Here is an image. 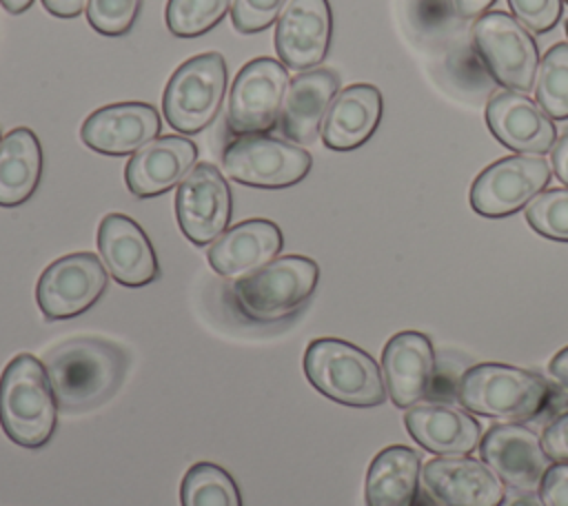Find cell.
I'll return each mask as SVG.
<instances>
[{"mask_svg": "<svg viewBox=\"0 0 568 506\" xmlns=\"http://www.w3.org/2000/svg\"><path fill=\"white\" fill-rule=\"evenodd\" d=\"M197 158V146L182 135L151 140L126 162L124 180L133 195L153 198L178 186Z\"/></svg>", "mask_w": 568, "mask_h": 506, "instance_id": "obj_21", "label": "cell"}, {"mask_svg": "<svg viewBox=\"0 0 568 506\" xmlns=\"http://www.w3.org/2000/svg\"><path fill=\"white\" fill-rule=\"evenodd\" d=\"M539 497L544 506H568V462H559L546 470Z\"/></svg>", "mask_w": 568, "mask_h": 506, "instance_id": "obj_34", "label": "cell"}, {"mask_svg": "<svg viewBox=\"0 0 568 506\" xmlns=\"http://www.w3.org/2000/svg\"><path fill=\"white\" fill-rule=\"evenodd\" d=\"M457 397L470 413L524 422L537 417L550 402V386L544 377L497 362L470 366L457 382Z\"/></svg>", "mask_w": 568, "mask_h": 506, "instance_id": "obj_3", "label": "cell"}, {"mask_svg": "<svg viewBox=\"0 0 568 506\" xmlns=\"http://www.w3.org/2000/svg\"><path fill=\"white\" fill-rule=\"evenodd\" d=\"M182 506H242L235 479L217 464H193L180 484Z\"/></svg>", "mask_w": 568, "mask_h": 506, "instance_id": "obj_27", "label": "cell"}, {"mask_svg": "<svg viewBox=\"0 0 568 506\" xmlns=\"http://www.w3.org/2000/svg\"><path fill=\"white\" fill-rule=\"evenodd\" d=\"M404 424L422 448L439 457H459L473 453L481 439L479 422L453 404H417L408 408Z\"/></svg>", "mask_w": 568, "mask_h": 506, "instance_id": "obj_23", "label": "cell"}, {"mask_svg": "<svg viewBox=\"0 0 568 506\" xmlns=\"http://www.w3.org/2000/svg\"><path fill=\"white\" fill-rule=\"evenodd\" d=\"M479 455L501 482L517 490H535L541 486L550 457L546 455L541 439L521 424H495L481 435Z\"/></svg>", "mask_w": 568, "mask_h": 506, "instance_id": "obj_13", "label": "cell"}, {"mask_svg": "<svg viewBox=\"0 0 568 506\" xmlns=\"http://www.w3.org/2000/svg\"><path fill=\"white\" fill-rule=\"evenodd\" d=\"M337 93L339 75L333 69H308L297 73L286 87L275 124L277 133L300 144H313Z\"/></svg>", "mask_w": 568, "mask_h": 506, "instance_id": "obj_17", "label": "cell"}, {"mask_svg": "<svg viewBox=\"0 0 568 506\" xmlns=\"http://www.w3.org/2000/svg\"><path fill=\"white\" fill-rule=\"evenodd\" d=\"M535 98L550 120H568V42L552 44L535 78Z\"/></svg>", "mask_w": 568, "mask_h": 506, "instance_id": "obj_28", "label": "cell"}, {"mask_svg": "<svg viewBox=\"0 0 568 506\" xmlns=\"http://www.w3.org/2000/svg\"><path fill=\"white\" fill-rule=\"evenodd\" d=\"M382 120V93L373 84H351L331 102L322 138L333 151H351L362 146Z\"/></svg>", "mask_w": 568, "mask_h": 506, "instance_id": "obj_24", "label": "cell"}, {"mask_svg": "<svg viewBox=\"0 0 568 506\" xmlns=\"http://www.w3.org/2000/svg\"><path fill=\"white\" fill-rule=\"evenodd\" d=\"M58 402L44 364L31 353L16 355L0 375V424L24 448L44 446L55 431Z\"/></svg>", "mask_w": 568, "mask_h": 506, "instance_id": "obj_2", "label": "cell"}, {"mask_svg": "<svg viewBox=\"0 0 568 506\" xmlns=\"http://www.w3.org/2000/svg\"><path fill=\"white\" fill-rule=\"evenodd\" d=\"M333 18L328 0H288L275 24V51L286 69L308 71L326 58Z\"/></svg>", "mask_w": 568, "mask_h": 506, "instance_id": "obj_14", "label": "cell"}, {"mask_svg": "<svg viewBox=\"0 0 568 506\" xmlns=\"http://www.w3.org/2000/svg\"><path fill=\"white\" fill-rule=\"evenodd\" d=\"M382 373L395 406L408 408L424 399L435 380V351L430 340L419 331L393 335L382 353Z\"/></svg>", "mask_w": 568, "mask_h": 506, "instance_id": "obj_18", "label": "cell"}, {"mask_svg": "<svg viewBox=\"0 0 568 506\" xmlns=\"http://www.w3.org/2000/svg\"><path fill=\"white\" fill-rule=\"evenodd\" d=\"M288 0H233L231 20L240 33L264 31L280 18Z\"/></svg>", "mask_w": 568, "mask_h": 506, "instance_id": "obj_32", "label": "cell"}, {"mask_svg": "<svg viewBox=\"0 0 568 506\" xmlns=\"http://www.w3.org/2000/svg\"><path fill=\"white\" fill-rule=\"evenodd\" d=\"M528 224L544 237L568 242V189H548L526 206Z\"/></svg>", "mask_w": 568, "mask_h": 506, "instance_id": "obj_30", "label": "cell"}, {"mask_svg": "<svg viewBox=\"0 0 568 506\" xmlns=\"http://www.w3.org/2000/svg\"><path fill=\"white\" fill-rule=\"evenodd\" d=\"M140 4L142 0H89L87 18L98 33L122 36L133 27Z\"/></svg>", "mask_w": 568, "mask_h": 506, "instance_id": "obj_31", "label": "cell"}, {"mask_svg": "<svg viewBox=\"0 0 568 506\" xmlns=\"http://www.w3.org/2000/svg\"><path fill=\"white\" fill-rule=\"evenodd\" d=\"M499 506H544V502L535 490H517L504 497Z\"/></svg>", "mask_w": 568, "mask_h": 506, "instance_id": "obj_40", "label": "cell"}, {"mask_svg": "<svg viewBox=\"0 0 568 506\" xmlns=\"http://www.w3.org/2000/svg\"><path fill=\"white\" fill-rule=\"evenodd\" d=\"M550 182L539 155H510L486 166L470 186V206L484 217H506L528 206Z\"/></svg>", "mask_w": 568, "mask_h": 506, "instance_id": "obj_10", "label": "cell"}, {"mask_svg": "<svg viewBox=\"0 0 568 506\" xmlns=\"http://www.w3.org/2000/svg\"><path fill=\"white\" fill-rule=\"evenodd\" d=\"M106 280L104 264L95 253H69L42 271L36 300L47 320H69L100 300Z\"/></svg>", "mask_w": 568, "mask_h": 506, "instance_id": "obj_11", "label": "cell"}, {"mask_svg": "<svg viewBox=\"0 0 568 506\" xmlns=\"http://www.w3.org/2000/svg\"><path fill=\"white\" fill-rule=\"evenodd\" d=\"M552 171L568 186V133H564L552 146Z\"/></svg>", "mask_w": 568, "mask_h": 506, "instance_id": "obj_37", "label": "cell"}, {"mask_svg": "<svg viewBox=\"0 0 568 506\" xmlns=\"http://www.w3.org/2000/svg\"><path fill=\"white\" fill-rule=\"evenodd\" d=\"M233 0H169L166 27L178 38H195L211 31Z\"/></svg>", "mask_w": 568, "mask_h": 506, "instance_id": "obj_29", "label": "cell"}, {"mask_svg": "<svg viewBox=\"0 0 568 506\" xmlns=\"http://www.w3.org/2000/svg\"><path fill=\"white\" fill-rule=\"evenodd\" d=\"M288 87L286 67L273 58L246 62L233 80L229 93L226 122L231 133H266L275 129Z\"/></svg>", "mask_w": 568, "mask_h": 506, "instance_id": "obj_9", "label": "cell"}, {"mask_svg": "<svg viewBox=\"0 0 568 506\" xmlns=\"http://www.w3.org/2000/svg\"><path fill=\"white\" fill-rule=\"evenodd\" d=\"M422 459L410 446L395 444L379 451L366 473V506H415Z\"/></svg>", "mask_w": 568, "mask_h": 506, "instance_id": "obj_25", "label": "cell"}, {"mask_svg": "<svg viewBox=\"0 0 568 506\" xmlns=\"http://www.w3.org/2000/svg\"><path fill=\"white\" fill-rule=\"evenodd\" d=\"M475 47L490 75L508 91L535 87L539 51L524 24L504 11H490L473 24Z\"/></svg>", "mask_w": 568, "mask_h": 506, "instance_id": "obj_8", "label": "cell"}, {"mask_svg": "<svg viewBox=\"0 0 568 506\" xmlns=\"http://www.w3.org/2000/svg\"><path fill=\"white\" fill-rule=\"evenodd\" d=\"M42 4L55 18H75L87 9L89 0H42Z\"/></svg>", "mask_w": 568, "mask_h": 506, "instance_id": "obj_36", "label": "cell"}, {"mask_svg": "<svg viewBox=\"0 0 568 506\" xmlns=\"http://www.w3.org/2000/svg\"><path fill=\"white\" fill-rule=\"evenodd\" d=\"M175 215L182 233L197 246L217 240L231 220V189L211 162L195 164L178 184Z\"/></svg>", "mask_w": 568, "mask_h": 506, "instance_id": "obj_12", "label": "cell"}, {"mask_svg": "<svg viewBox=\"0 0 568 506\" xmlns=\"http://www.w3.org/2000/svg\"><path fill=\"white\" fill-rule=\"evenodd\" d=\"M422 479L444 506H499L506 497L501 477L488 464L466 455L426 462Z\"/></svg>", "mask_w": 568, "mask_h": 506, "instance_id": "obj_15", "label": "cell"}, {"mask_svg": "<svg viewBox=\"0 0 568 506\" xmlns=\"http://www.w3.org/2000/svg\"><path fill=\"white\" fill-rule=\"evenodd\" d=\"M304 373L322 395L346 406H379L386 399L377 362L359 346L337 337H320L308 344Z\"/></svg>", "mask_w": 568, "mask_h": 506, "instance_id": "obj_5", "label": "cell"}, {"mask_svg": "<svg viewBox=\"0 0 568 506\" xmlns=\"http://www.w3.org/2000/svg\"><path fill=\"white\" fill-rule=\"evenodd\" d=\"M160 115L146 102H115L93 111L82 124V142L104 155H129L160 133Z\"/></svg>", "mask_w": 568, "mask_h": 506, "instance_id": "obj_16", "label": "cell"}, {"mask_svg": "<svg viewBox=\"0 0 568 506\" xmlns=\"http://www.w3.org/2000/svg\"><path fill=\"white\" fill-rule=\"evenodd\" d=\"M282 231L271 220H244L224 231L209 249L206 257L215 273L244 277L273 262L282 251Z\"/></svg>", "mask_w": 568, "mask_h": 506, "instance_id": "obj_22", "label": "cell"}, {"mask_svg": "<svg viewBox=\"0 0 568 506\" xmlns=\"http://www.w3.org/2000/svg\"><path fill=\"white\" fill-rule=\"evenodd\" d=\"M495 0H453L455 13L462 18H479Z\"/></svg>", "mask_w": 568, "mask_h": 506, "instance_id": "obj_38", "label": "cell"}, {"mask_svg": "<svg viewBox=\"0 0 568 506\" xmlns=\"http://www.w3.org/2000/svg\"><path fill=\"white\" fill-rule=\"evenodd\" d=\"M515 18L532 33L550 31L561 16V0H508Z\"/></svg>", "mask_w": 568, "mask_h": 506, "instance_id": "obj_33", "label": "cell"}, {"mask_svg": "<svg viewBox=\"0 0 568 506\" xmlns=\"http://www.w3.org/2000/svg\"><path fill=\"white\" fill-rule=\"evenodd\" d=\"M566 2H568V0H566Z\"/></svg>", "mask_w": 568, "mask_h": 506, "instance_id": "obj_43", "label": "cell"}, {"mask_svg": "<svg viewBox=\"0 0 568 506\" xmlns=\"http://www.w3.org/2000/svg\"><path fill=\"white\" fill-rule=\"evenodd\" d=\"M490 133L519 153H546L557 142V129L537 102L517 91L495 93L486 104Z\"/></svg>", "mask_w": 568, "mask_h": 506, "instance_id": "obj_20", "label": "cell"}, {"mask_svg": "<svg viewBox=\"0 0 568 506\" xmlns=\"http://www.w3.org/2000/svg\"><path fill=\"white\" fill-rule=\"evenodd\" d=\"M548 368H550V375H552L564 388H568V346L561 348V351L550 360Z\"/></svg>", "mask_w": 568, "mask_h": 506, "instance_id": "obj_39", "label": "cell"}, {"mask_svg": "<svg viewBox=\"0 0 568 506\" xmlns=\"http://www.w3.org/2000/svg\"><path fill=\"white\" fill-rule=\"evenodd\" d=\"M222 164L229 178L246 186L284 189L306 178L311 155L302 146L266 133L237 135L224 149Z\"/></svg>", "mask_w": 568, "mask_h": 506, "instance_id": "obj_7", "label": "cell"}, {"mask_svg": "<svg viewBox=\"0 0 568 506\" xmlns=\"http://www.w3.org/2000/svg\"><path fill=\"white\" fill-rule=\"evenodd\" d=\"M44 368L62 411H84L106 402L122 384L129 355L100 337H73L44 355Z\"/></svg>", "mask_w": 568, "mask_h": 506, "instance_id": "obj_1", "label": "cell"}, {"mask_svg": "<svg viewBox=\"0 0 568 506\" xmlns=\"http://www.w3.org/2000/svg\"><path fill=\"white\" fill-rule=\"evenodd\" d=\"M566 33H568V22H566Z\"/></svg>", "mask_w": 568, "mask_h": 506, "instance_id": "obj_42", "label": "cell"}, {"mask_svg": "<svg viewBox=\"0 0 568 506\" xmlns=\"http://www.w3.org/2000/svg\"><path fill=\"white\" fill-rule=\"evenodd\" d=\"M98 251L106 271L124 286H144L158 277V260L142 226L122 213H109L98 226Z\"/></svg>", "mask_w": 568, "mask_h": 506, "instance_id": "obj_19", "label": "cell"}, {"mask_svg": "<svg viewBox=\"0 0 568 506\" xmlns=\"http://www.w3.org/2000/svg\"><path fill=\"white\" fill-rule=\"evenodd\" d=\"M226 62L220 53H202L182 62L169 78L162 109L169 124L182 133L206 129L224 100Z\"/></svg>", "mask_w": 568, "mask_h": 506, "instance_id": "obj_6", "label": "cell"}, {"mask_svg": "<svg viewBox=\"0 0 568 506\" xmlns=\"http://www.w3.org/2000/svg\"><path fill=\"white\" fill-rule=\"evenodd\" d=\"M0 4H2L9 13L18 16V13L27 11V9L33 4V0H0Z\"/></svg>", "mask_w": 568, "mask_h": 506, "instance_id": "obj_41", "label": "cell"}, {"mask_svg": "<svg viewBox=\"0 0 568 506\" xmlns=\"http://www.w3.org/2000/svg\"><path fill=\"white\" fill-rule=\"evenodd\" d=\"M317 280L320 269L315 260L304 255H284L244 277H237L231 286V300L251 322H280L306 304Z\"/></svg>", "mask_w": 568, "mask_h": 506, "instance_id": "obj_4", "label": "cell"}, {"mask_svg": "<svg viewBox=\"0 0 568 506\" xmlns=\"http://www.w3.org/2000/svg\"><path fill=\"white\" fill-rule=\"evenodd\" d=\"M541 446L550 459L568 462V413L557 415L541 435Z\"/></svg>", "mask_w": 568, "mask_h": 506, "instance_id": "obj_35", "label": "cell"}, {"mask_svg": "<svg viewBox=\"0 0 568 506\" xmlns=\"http://www.w3.org/2000/svg\"><path fill=\"white\" fill-rule=\"evenodd\" d=\"M42 175V146L31 129L18 126L0 140V206L27 202Z\"/></svg>", "mask_w": 568, "mask_h": 506, "instance_id": "obj_26", "label": "cell"}]
</instances>
